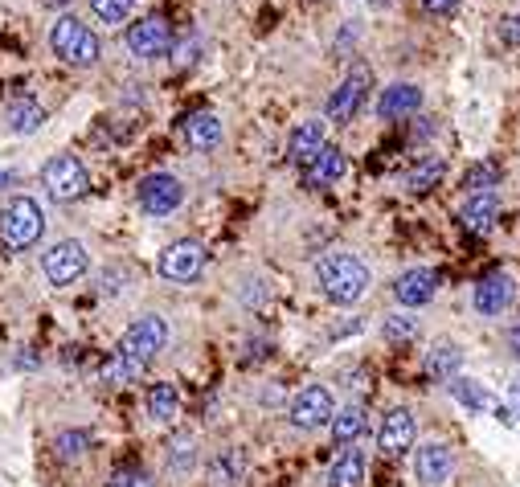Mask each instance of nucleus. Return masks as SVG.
Returning <instances> with one entry per match:
<instances>
[{
  "label": "nucleus",
  "mask_w": 520,
  "mask_h": 487,
  "mask_svg": "<svg viewBox=\"0 0 520 487\" xmlns=\"http://www.w3.org/2000/svg\"><path fill=\"white\" fill-rule=\"evenodd\" d=\"M451 471H455V459H451L447 442H426V447H418V455H414V475H418V483L439 487V483L451 479Z\"/></svg>",
  "instance_id": "15"
},
{
  "label": "nucleus",
  "mask_w": 520,
  "mask_h": 487,
  "mask_svg": "<svg viewBox=\"0 0 520 487\" xmlns=\"http://www.w3.org/2000/svg\"><path fill=\"white\" fill-rule=\"evenodd\" d=\"M144 369H148V365H140V361H132V357H123V352L115 348L111 357L103 361L99 377H103V385H111V389H123V385L140 381V377H144Z\"/></svg>",
  "instance_id": "22"
},
{
  "label": "nucleus",
  "mask_w": 520,
  "mask_h": 487,
  "mask_svg": "<svg viewBox=\"0 0 520 487\" xmlns=\"http://www.w3.org/2000/svg\"><path fill=\"white\" fill-rule=\"evenodd\" d=\"M177 410H181L177 389L164 385V381H156V385L148 389V418H152V422H172V418H177Z\"/></svg>",
  "instance_id": "27"
},
{
  "label": "nucleus",
  "mask_w": 520,
  "mask_h": 487,
  "mask_svg": "<svg viewBox=\"0 0 520 487\" xmlns=\"http://www.w3.org/2000/svg\"><path fill=\"white\" fill-rule=\"evenodd\" d=\"M111 487H152V475L140 471V467H119L111 475Z\"/></svg>",
  "instance_id": "35"
},
{
  "label": "nucleus",
  "mask_w": 520,
  "mask_h": 487,
  "mask_svg": "<svg viewBox=\"0 0 520 487\" xmlns=\"http://www.w3.org/2000/svg\"><path fill=\"white\" fill-rule=\"evenodd\" d=\"M463 189H471V197H475V193H496V189H500V164L475 160V164L463 172Z\"/></svg>",
  "instance_id": "28"
},
{
  "label": "nucleus",
  "mask_w": 520,
  "mask_h": 487,
  "mask_svg": "<svg viewBox=\"0 0 520 487\" xmlns=\"http://www.w3.org/2000/svg\"><path fill=\"white\" fill-rule=\"evenodd\" d=\"M41 189H46L54 201H78L91 193V172H86V164L70 152L46 160V168H41Z\"/></svg>",
  "instance_id": "4"
},
{
  "label": "nucleus",
  "mask_w": 520,
  "mask_h": 487,
  "mask_svg": "<svg viewBox=\"0 0 520 487\" xmlns=\"http://www.w3.org/2000/svg\"><path fill=\"white\" fill-rule=\"evenodd\" d=\"M459 365H463V352H459L455 340H439L435 348L426 352V373L430 377H455Z\"/></svg>",
  "instance_id": "26"
},
{
  "label": "nucleus",
  "mask_w": 520,
  "mask_h": 487,
  "mask_svg": "<svg viewBox=\"0 0 520 487\" xmlns=\"http://www.w3.org/2000/svg\"><path fill=\"white\" fill-rule=\"evenodd\" d=\"M361 483H365V451H340L328 471V487H361Z\"/></svg>",
  "instance_id": "23"
},
{
  "label": "nucleus",
  "mask_w": 520,
  "mask_h": 487,
  "mask_svg": "<svg viewBox=\"0 0 520 487\" xmlns=\"http://www.w3.org/2000/svg\"><path fill=\"white\" fill-rule=\"evenodd\" d=\"M181 136H185L189 148L209 152V148L222 144V119L213 115V111H193V115H185V123H181Z\"/></svg>",
  "instance_id": "19"
},
{
  "label": "nucleus",
  "mask_w": 520,
  "mask_h": 487,
  "mask_svg": "<svg viewBox=\"0 0 520 487\" xmlns=\"http://www.w3.org/2000/svg\"><path fill=\"white\" fill-rule=\"evenodd\" d=\"M41 234H46V213L33 197H13L0 209V242L9 250H29L37 246Z\"/></svg>",
  "instance_id": "2"
},
{
  "label": "nucleus",
  "mask_w": 520,
  "mask_h": 487,
  "mask_svg": "<svg viewBox=\"0 0 520 487\" xmlns=\"http://www.w3.org/2000/svg\"><path fill=\"white\" fill-rule=\"evenodd\" d=\"M508 352H512V357H520V320L508 324Z\"/></svg>",
  "instance_id": "38"
},
{
  "label": "nucleus",
  "mask_w": 520,
  "mask_h": 487,
  "mask_svg": "<svg viewBox=\"0 0 520 487\" xmlns=\"http://www.w3.org/2000/svg\"><path fill=\"white\" fill-rule=\"evenodd\" d=\"M512 299H516V283H512L508 271H492V275H484L480 283H475V295H471L475 312L488 316V320H500V316L508 312V307H512Z\"/></svg>",
  "instance_id": "12"
},
{
  "label": "nucleus",
  "mask_w": 520,
  "mask_h": 487,
  "mask_svg": "<svg viewBox=\"0 0 520 487\" xmlns=\"http://www.w3.org/2000/svg\"><path fill=\"white\" fill-rule=\"evenodd\" d=\"M193 467H197V438L193 434H177L168 442V471L189 475Z\"/></svg>",
  "instance_id": "31"
},
{
  "label": "nucleus",
  "mask_w": 520,
  "mask_h": 487,
  "mask_svg": "<svg viewBox=\"0 0 520 487\" xmlns=\"http://www.w3.org/2000/svg\"><path fill=\"white\" fill-rule=\"evenodd\" d=\"M500 37H504V46H520V13L500 21Z\"/></svg>",
  "instance_id": "36"
},
{
  "label": "nucleus",
  "mask_w": 520,
  "mask_h": 487,
  "mask_svg": "<svg viewBox=\"0 0 520 487\" xmlns=\"http://www.w3.org/2000/svg\"><path fill=\"white\" fill-rule=\"evenodd\" d=\"M136 0H91V13L103 21V25H123L127 17H132Z\"/></svg>",
  "instance_id": "32"
},
{
  "label": "nucleus",
  "mask_w": 520,
  "mask_h": 487,
  "mask_svg": "<svg viewBox=\"0 0 520 487\" xmlns=\"http://www.w3.org/2000/svg\"><path fill=\"white\" fill-rule=\"evenodd\" d=\"M46 123V111H41V103H33V99H21V103H13V111H9V127H13V136H33V131Z\"/></svg>",
  "instance_id": "30"
},
{
  "label": "nucleus",
  "mask_w": 520,
  "mask_h": 487,
  "mask_svg": "<svg viewBox=\"0 0 520 487\" xmlns=\"http://www.w3.org/2000/svg\"><path fill=\"white\" fill-rule=\"evenodd\" d=\"M459 221L467 234H488L496 221H500V193H475L463 201L459 209Z\"/></svg>",
  "instance_id": "17"
},
{
  "label": "nucleus",
  "mask_w": 520,
  "mask_h": 487,
  "mask_svg": "<svg viewBox=\"0 0 520 487\" xmlns=\"http://www.w3.org/2000/svg\"><path fill=\"white\" fill-rule=\"evenodd\" d=\"M422 107V91L414 82H394V86H385L381 99H377V115L381 119H406V115H418Z\"/></svg>",
  "instance_id": "18"
},
{
  "label": "nucleus",
  "mask_w": 520,
  "mask_h": 487,
  "mask_svg": "<svg viewBox=\"0 0 520 487\" xmlns=\"http://www.w3.org/2000/svg\"><path fill=\"white\" fill-rule=\"evenodd\" d=\"M164 344H168V320L148 312V316L132 320V328L123 332L119 352H123V357H132V361H140V365H152L164 352Z\"/></svg>",
  "instance_id": "5"
},
{
  "label": "nucleus",
  "mask_w": 520,
  "mask_h": 487,
  "mask_svg": "<svg viewBox=\"0 0 520 487\" xmlns=\"http://www.w3.org/2000/svg\"><path fill=\"white\" fill-rule=\"evenodd\" d=\"M181 201H185V185L172 172H152V176H144V181H140V209L148 217L177 213Z\"/></svg>",
  "instance_id": "10"
},
{
  "label": "nucleus",
  "mask_w": 520,
  "mask_h": 487,
  "mask_svg": "<svg viewBox=\"0 0 520 487\" xmlns=\"http://www.w3.org/2000/svg\"><path fill=\"white\" fill-rule=\"evenodd\" d=\"M508 406H512V414L520 418V381H516V385H508Z\"/></svg>",
  "instance_id": "39"
},
{
  "label": "nucleus",
  "mask_w": 520,
  "mask_h": 487,
  "mask_svg": "<svg viewBox=\"0 0 520 487\" xmlns=\"http://www.w3.org/2000/svg\"><path fill=\"white\" fill-rule=\"evenodd\" d=\"M443 287V275L439 271H430V267H414V271H402L398 283H394V299L402 307H426L430 299L439 295Z\"/></svg>",
  "instance_id": "13"
},
{
  "label": "nucleus",
  "mask_w": 520,
  "mask_h": 487,
  "mask_svg": "<svg viewBox=\"0 0 520 487\" xmlns=\"http://www.w3.org/2000/svg\"><path fill=\"white\" fill-rule=\"evenodd\" d=\"M414 434H418V422H414L410 410H389L385 422H381V434H377V451L398 459L402 451L414 447Z\"/></svg>",
  "instance_id": "14"
},
{
  "label": "nucleus",
  "mask_w": 520,
  "mask_h": 487,
  "mask_svg": "<svg viewBox=\"0 0 520 487\" xmlns=\"http://www.w3.org/2000/svg\"><path fill=\"white\" fill-rule=\"evenodd\" d=\"M316 279H320L324 295H328L332 303H340V307H353V303L369 291V283H373L369 267H365L357 254H349V250L324 254V258L316 262Z\"/></svg>",
  "instance_id": "1"
},
{
  "label": "nucleus",
  "mask_w": 520,
  "mask_h": 487,
  "mask_svg": "<svg viewBox=\"0 0 520 487\" xmlns=\"http://www.w3.org/2000/svg\"><path fill=\"white\" fill-rule=\"evenodd\" d=\"M369 82H373V70H369L365 62H357L349 74H344V82L328 95V111H324L328 119H324V123H353V115H357L361 103H365Z\"/></svg>",
  "instance_id": "7"
},
{
  "label": "nucleus",
  "mask_w": 520,
  "mask_h": 487,
  "mask_svg": "<svg viewBox=\"0 0 520 487\" xmlns=\"http://www.w3.org/2000/svg\"><path fill=\"white\" fill-rule=\"evenodd\" d=\"M86 267H91V254H86V246L78 238H62L54 242L46 254H41V271H46L50 287H70L86 275Z\"/></svg>",
  "instance_id": "6"
},
{
  "label": "nucleus",
  "mask_w": 520,
  "mask_h": 487,
  "mask_svg": "<svg viewBox=\"0 0 520 487\" xmlns=\"http://www.w3.org/2000/svg\"><path fill=\"white\" fill-rule=\"evenodd\" d=\"M332 414H336V406H332V393L324 385H303L291 397V410H287L295 430H320L332 422Z\"/></svg>",
  "instance_id": "9"
},
{
  "label": "nucleus",
  "mask_w": 520,
  "mask_h": 487,
  "mask_svg": "<svg viewBox=\"0 0 520 487\" xmlns=\"http://www.w3.org/2000/svg\"><path fill=\"white\" fill-rule=\"evenodd\" d=\"M54 447H58V455L66 463H74V459H82L86 451H91V434H86V430H62Z\"/></svg>",
  "instance_id": "33"
},
{
  "label": "nucleus",
  "mask_w": 520,
  "mask_h": 487,
  "mask_svg": "<svg viewBox=\"0 0 520 487\" xmlns=\"http://www.w3.org/2000/svg\"><path fill=\"white\" fill-rule=\"evenodd\" d=\"M443 172H447V160H443V156H422V160L406 172V189H410V193H430V189L443 181Z\"/></svg>",
  "instance_id": "24"
},
{
  "label": "nucleus",
  "mask_w": 520,
  "mask_h": 487,
  "mask_svg": "<svg viewBox=\"0 0 520 487\" xmlns=\"http://www.w3.org/2000/svg\"><path fill=\"white\" fill-rule=\"evenodd\" d=\"M414 336H418V316L410 312L385 316V340H414Z\"/></svg>",
  "instance_id": "34"
},
{
  "label": "nucleus",
  "mask_w": 520,
  "mask_h": 487,
  "mask_svg": "<svg viewBox=\"0 0 520 487\" xmlns=\"http://www.w3.org/2000/svg\"><path fill=\"white\" fill-rule=\"evenodd\" d=\"M156 267H160V275L172 279V283H193V279H201V271H205V246L193 242V238H181V242H172V246L160 250Z\"/></svg>",
  "instance_id": "8"
},
{
  "label": "nucleus",
  "mask_w": 520,
  "mask_h": 487,
  "mask_svg": "<svg viewBox=\"0 0 520 487\" xmlns=\"http://www.w3.org/2000/svg\"><path fill=\"white\" fill-rule=\"evenodd\" d=\"M332 442H340V447H349V442H357L365 434V406H344L332 414Z\"/></svg>",
  "instance_id": "25"
},
{
  "label": "nucleus",
  "mask_w": 520,
  "mask_h": 487,
  "mask_svg": "<svg viewBox=\"0 0 520 487\" xmlns=\"http://www.w3.org/2000/svg\"><path fill=\"white\" fill-rule=\"evenodd\" d=\"M451 397L459 406H467V410H488L492 406V397H488V389L480 385V381H471V377H451Z\"/></svg>",
  "instance_id": "29"
},
{
  "label": "nucleus",
  "mask_w": 520,
  "mask_h": 487,
  "mask_svg": "<svg viewBox=\"0 0 520 487\" xmlns=\"http://www.w3.org/2000/svg\"><path fill=\"white\" fill-rule=\"evenodd\" d=\"M127 50H132L136 58L152 62V58H164L172 50V25L164 17H144L136 21L132 29H127Z\"/></svg>",
  "instance_id": "11"
},
{
  "label": "nucleus",
  "mask_w": 520,
  "mask_h": 487,
  "mask_svg": "<svg viewBox=\"0 0 520 487\" xmlns=\"http://www.w3.org/2000/svg\"><path fill=\"white\" fill-rule=\"evenodd\" d=\"M50 50H54L62 62H70V66H95L99 54H103L99 37L86 29L78 17H58V21L50 25Z\"/></svg>",
  "instance_id": "3"
},
{
  "label": "nucleus",
  "mask_w": 520,
  "mask_h": 487,
  "mask_svg": "<svg viewBox=\"0 0 520 487\" xmlns=\"http://www.w3.org/2000/svg\"><path fill=\"white\" fill-rule=\"evenodd\" d=\"M246 479V455L242 447H226L209 463V487H238Z\"/></svg>",
  "instance_id": "21"
},
{
  "label": "nucleus",
  "mask_w": 520,
  "mask_h": 487,
  "mask_svg": "<svg viewBox=\"0 0 520 487\" xmlns=\"http://www.w3.org/2000/svg\"><path fill=\"white\" fill-rule=\"evenodd\" d=\"M422 9L435 13V17H443V13H455V9H459V0H422Z\"/></svg>",
  "instance_id": "37"
},
{
  "label": "nucleus",
  "mask_w": 520,
  "mask_h": 487,
  "mask_svg": "<svg viewBox=\"0 0 520 487\" xmlns=\"http://www.w3.org/2000/svg\"><path fill=\"white\" fill-rule=\"evenodd\" d=\"M324 119H308V123H299L295 131H291V140H287V156L295 160V164H312V156L324 148Z\"/></svg>",
  "instance_id": "20"
},
{
  "label": "nucleus",
  "mask_w": 520,
  "mask_h": 487,
  "mask_svg": "<svg viewBox=\"0 0 520 487\" xmlns=\"http://www.w3.org/2000/svg\"><path fill=\"white\" fill-rule=\"evenodd\" d=\"M344 172H349V160H344V152L332 148V144H324V148L312 156V164H303V181H308V189H328V185L340 181Z\"/></svg>",
  "instance_id": "16"
}]
</instances>
